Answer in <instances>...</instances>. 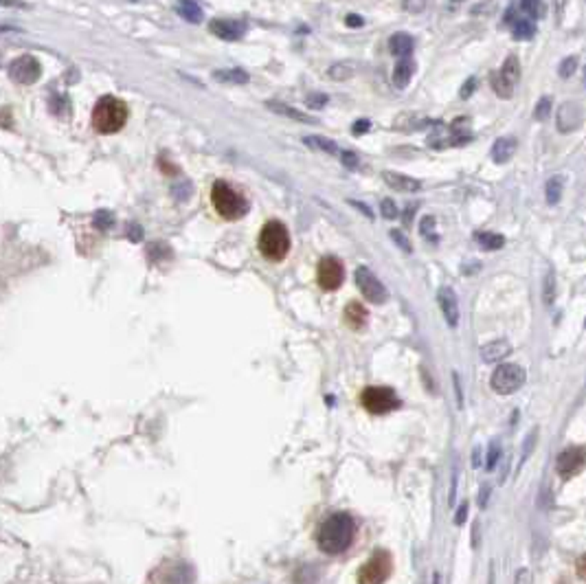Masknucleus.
I'll list each match as a JSON object with an SVG mask.
<instances>
[{"instance_id":"17","label":"nucleus","mask_w":586,"mask_h":584,"mask_svg":"<svg viewBox=\"0 0 586 584\" xmlns=\"http://www.w3.org/2000/svg\"><path fill=\"white\" fill-rule=\"evenodd\" d=\"M516 150H519V139H514V136H501V139L492 145V161L503 165V163L512 161Z\"/></svg>"},{"instance_id":"11","label":"nucleus","mask_w":586,"mask_h":584,"mask_svg":"<svg viewBox=\"0 0 586 584\" xmlns=\"http://www.w3.org/2000/svg\"><path fill=\"white\" fill-rule=\"evenodd\" d=\"M317 279H319V286L323 290H336L340 288L342 279H345V268H342V262L336 260V257H323V260L319 262V268H317Z\"/></svg>"},{"instance_id":"42","label":"nucleus","mask_w":586,"mask_h":584,"mask_svg":"<svg viewBox=\"0 0 586 584\" xmlns=\"http://www.w3.org/2000/svg\"><path fill=\"white\" fill-rule=\"evenodd\" d=\"M369 130H371V121H369V119H360V121H356L354 128H352V132H354L356 136L365 134V132H369Z\"/></svg>"},{"instance_id":"23","label":"nucleus","mask_w":586,"mask_h":584,"mask_svg":"<svg viewBox=\"0 0 586 584\" xmlns=\"http://www.w3.org/2000/svg\"><path fill=\"white\" fill-rule=\"evenodd\" d=\"M356 71H358V64L345 60V62H336L327 68V77L334 81H345V79H352L356 75Z\"/></svg>"},{"instance_id":"48","label":"nucleus","mask_w":586,"mask_h":584,"mask_svg":"<svg viewBox=\"0 0 586 584\" xmlns=\"http://www.w3.org/2000/svg\"><path fill=\"white\" fill-rule=\"evenodd\" d=\"M349 204H352V207H356V209H360V211H363V213H365L367 218H373V213H371V209L367 207V204L358 202V200H349Z\"/></svg>"},{"instance_id":"19","label":"nucleus","mask_w":586,"mask_h":584,"mask_svg":"<svg viewBox=\"0 0 586 584\" xmlns=\"http://www.w3.org/2000/svg\"><path fill=\"white\" fill-rule=\"evenodd\" d=\"M413 73H415V62L413 60L404 58V60H400L398 64H395L393 73H391V81H393L395 88H400V91L406 88L408 81L413 79Z\"/></svg>"},{"instance_id":"29","label":"nucleus","mask_w":586,"mask_h":584,"mask_svg":"<svg viewBox=\"0 0 586 584\" xmlns=\"http://www.w3.org/2000/svg\"><path fill=\"white\" fill-rule=\"evenodd\" d=\"M551 106H554L551 97H540L536 108H533V119H536V121H545V119L551 114Z\"/></svg>"},{"instance_id":"55","label":"nucleus","mask_w":586,"mask_h":584,"mask_svg":"<svg viewBox=\"0 0 586 584\" xmlns=\"http://www.w3.org/2000/svg\"><path fill=\"white\" fill-rule=\"evenodd\" d=\"M584 86H586V71H584Z\"/></svg>"},{"instance_id":"31","label":"nucleus","mask_w":586,"mask_h":584,"mask_svg":"<svg viewBox=\"0 0 586 584\" xmlns=\"http://www.w3.org/2000/svg\"><path fill=\"white\" fill-rule=\"evenodd\" d=\"M178 11L185 15V18H187L189 22H198V20L202 18V11H200V7H198V5H194V3H182V5H178Z\"/></svg>"},{"instance_id":"13","label":"nucleus","mask_w":586,"mask_h":584,"mask_svg":"<svg viewBox=\"0 0 586 584\" xmlns=\"http://www.w3.org/2000/svg\"><path fill=\"white\" fill-rule=\"evenodd\" d=\"M582 119H584L582 106L575 104V101H566V104H562L560 110H558L556 124H558V130L562 134H566V132L578 130L582 126Z\"/></svg>"},{"instance_id":"5","label":"nucleus","mask_w":586,"mask_h":584,"mask_svg":"<svg viewBox=\"0 0 586 584\" xmlns=\"http://www.w3.org/2000/svg\"><path fill=\"white\" fill-rule=\"evenodd\" d=\"M393 571V558L387 549H378V552L360 566L358 571V584H385Z\"/></svg>"},{"instance_id":"44","label":"nucleus","mask_w":586,"mask_h":584,"mask_svg":"<svg viewBox=\"0 0 586 584\" xmlns=\"http://www.w3.org/2000/svg\"><path fill=\"white\" fill-rule=\"evenodd\" d=\"M345 25L352 27V29H356V27H363V25H365V20H363V15H358V13H349L347 18H345Z\"/></svg>"},{"instance_id":"35","label":"nucleus","mask_w":586,"mask_h":584,"mask_svg":"<svg viewBox=\"0 0 586 584\" xmlns=\"http://www.w3.org/2000/svg\"><path fill=\"white\" fill-rule=\"evenodd\" d=\"M389 235H391L393 242L398 244L404 253H411V251H413V246H411V239H408V237H406L400 229H391V233H389Z\"/></svg>"},{"instance_id":"15","label":"nucleus","mask_w":586,"mask_h":584,"mask_svg":"<svg viewBox=\"0 0 586 584\" xmlns=\"http://www.w3.org/2000/svg\"><path fill=\"white\" fill-rule=\"evenodd\" d=\"M209 31L222 40H239L246 33V22L242 20H213Z\"/></svg>"},{"instance_id":"18","label":"nucleus","mask_w":586,"mask_h":584,"mask_svg":"<svg viewBox=\"0 0 586 584\" xmlns=\"http://www.w3.org/2000/svg\"><path fill=\"white\" fill-rule=\"evenodd\" d=\"M512 354V345L510 343L505 340V338H501V340H492V343H488V345H484L481 347V360H484V363H498V360H503V358H507Z\"/></svg>"},{"instance_id":"1","label":"nucleus","mask_w":586,"mask_h":584,"mask_svg":"<svg viewBox=\"0 0 586 584\" xmlns=\"http://www.w3.org/2000/svg\"><path fill=\"white\" fill-rule=\"evenodd\" d=\"M356 536V521L349 517L347 512H336L330 519L323 521L317 534V543L321 547V552L327 556L342 554L345 549H349Z\"/></svg>"},{"instance_id":"4","label":"nucleus","mask_w":586,"mask_h":584,"mask_svg":"<svg viewBox=\"0 0 586 584\" xmlns=\"http://www.w3.org/2000/svg\"><path fill=\"white\" fill-rule=\"evenodd\" d=\"M260 251L266 260L281 262L290 251V233L279 220H270L260 233Z\"/></svg>"},{"instance_id":"38","label":"nucleus","mask_w":586,"mask_h":584,"mask_svg":"<svg viewBox=\"0 0 586 584\" xmlns=\"http://www.w3.org/2000/svg\"><path fill=\"white\" fill-rule=\"evenodd\" d=\"M521 9L529 15V18H540V13H542V5L531 3V0H525V3L521 5Z\"/></svg>"},{"instance_id":"41","label":"nucleus","mask_w":586,"mask_h":584,"mask_svg":"<svg viewBox=\"0 0 586 584\" xmlns=\"http://www.w3.org/2000/svg\"><path fill=\"white\" fill-rule=\"evenodd\" d=\"M327 104V95H307V106L309 108H323Z\"/></svg>"},{"instance_id":"37","label":"nucleus","mask_w":586,"mask_h":584,"mask_svg":"<svg viewBox=\"0 0 586 584\" xmlns=\"http://www.w3.org/2000/svg\"><path fill=\"white\" fill-rule=\"evenodd\" d=\"M536 437H538V428H533V431H531V433L527 435V439H525V449H523V457H521V466H523V463L529 459L531 449H533V446H536ZM521 466H519V468H521Z\"/></svg>"},{"instance_id":"20","label":"nucleus","mask_w":586,"mask_h":584,"mask_svg":"<svg viewBox=\"0 0 586 584\" xmlns=\"http://www.w3.org/2000/svg\"><path fill=\"white\" fill-rule=\"evenodd\" d=\"M413 46H415V40H413V36L411 33H404V31H400V33H393L391 36V40H389V48H391V53L393 55H398V58H406V55H411L413 53Z\"/></svg>"},{"instance_id":"39","label":"nucleus","mask_w":586,"mask_h":584,"mask_svg":"<svg viewBox=\"0 0 586 584\" xmlns=\"http://www.w3.org/2000/svg\"><path fill=\"white\" fill-rule=\"evenodd\" d=\"M340 161H342L345 167H349V169H356V167L360 165V159L356 157L354 152H342V154H340Z\"/></svg>"},{"instance_id":"49","label":"nucleus","mask_w":586,"mask_h":584,"mask_svg":"<svg viewBox=\"0 0 586 584\" xmlns=\"http://www.w3.org/2000/svg\"><path fill=\"white\" fill-rule=\"evenodd\" d=\"M415 209H418V204H413V207L408 204V207L404 209V211H406V213H404V225H406V227H408L411 222H413V215H415Z\"/></svg>"},{"instance_id":"14","label":"nucleus","mask_w":586,"mask_h":584,"mask_svg":"<svg viewBox=\"0 0 586 584\" xmlns=\"http://www.w3.org/2000/svg\"><path fill=\"white\" fill-rule=\"evenodd\" d=\"M437 301H439V307H441L448 325H451V328H457L459 325V301H457L455 290L451 286H441L437 290Z\"/></svg>"},{"instance_id":"3","label":"nucleus","mask_w":586,"mask_h":584,"mask_svg":"<svg viewBox=\"0 0 586 584\" xmlns=\"http://www.w3.org/2000/svg\"><path fill=\"white\" fill-rule=\"evenodd\" d=\"M211 200H213L215 211L222 218H227V220H239V218H244L246 211H248L246 198L239 192H235V189L229 182H224V180H218L213 185Z\"/></svg>"},{"instance_id":"2","label":"nucleus","mask_w":586,"mask_h":584,"mask_svg":"<svg viewBox=\"0 0 586 584\" xmlns=\"http://www.w3.org/2000/svg\"><path fill=\"white\" fill-rule=\"evenodd\" d=\"M128 121V106L112 95L101 97L93 110V126L101 134H114Z\"/></svg>"},{"instance_id":"30","label":"nucleus","mask_w":586,"mask_h":584,"mask_svg":"<svg viewBox=\"0 0 586 584\" xmlns=\"http://www.w3.org/2000/svg\"><path fill=\"white\" fill-rule=\"evenodd\" d=\"M542 297H545L547 305H551L556 299V274H554V270H549L547 277H545V295Z\"/></svg>"},{"instance_id":"16","label":"nucleus","mask_w":586,"mask_h":584,"mask_svg":"<svg viewBox=\"0 0 586 584\" xmlns=\"http://www.w3.org/2000/svg\"><path fill=\"white\" fill-rule=\"evenodd\" d=\"M382 180L400 194H415L422 189V182L418 178H411L406 174H398V171H382Z\"/></svg>"},{"instance_id":"25","label":"nucleus","mask_w":586,"mask_h":584,"mask_svg":"<svg viewBox=\"0 0 586 584\" xmlns=\"http://www.w3.org/2000/svg\"><path fill=\"white\" fill-rule=\"evenodd\" d=\"M562 192H564V176H562V174L551 176V178L547 180V189H545L547 202H549V204H558L560 198H562Z\"/></svg>"},{"instance_id":"26","label":"nucleus","mask_w":586,"mask_h":584,"mask_svg":"<svg viewBox=\"0 0 586 584\" xmlns=\"http://www.w3.org/2000/svg\"><path fill=\"white\" fill-rule=\"evenodd\" d=\"M305 145H309V147H314V150H321V152H325V154H334V157H340V147L334 143V141H330V139H325V136H305Z\"/></svg>"},{"instance_id":"8","label":"nucleus","mask_w":586,"mask_h":584,"mask_svg":"<svg viewBox=\"0 0 586 584\" xmlns=\"http://www.w3.org/2000/svg\"><path fill=\"white\" fill-rule=\"evenodd\" d=\"M360 402H363V406L369 411V413H375V416H385L389 411L400 406L398 396H395V391L389 387H367L363 391V396H360Z\"/></svg>"},{"instance_id":"47","label":"nucleus","mask_w":586,"mask_h":584,"mask_svg":"<svg viewBox=\"0 0 586 584\" xmlns=\"http://www.w3.org/2000/svg\"><path fill=\"white\" fill-rule=\"evenodd\" d=\"M465 514H468V503L463 501V503L459 505V510H457V517H455V523H457V525H461V523L465 521Z\"/></svg>"},{"instance_id":"27","label":"nucleus","mask_w":586,"mask_h":584,"mask_svg":"<svg viewBox=\"0 0 586 584\" xmlns=\"http://www.w3.org/2000/svg\"><path fill=\"white\" fill-rule=\"evenodd\" d=\"M512 33L516 40H531L533 33H536V27H533V22L527 18H519L512 25Z\"/></svg>"},{"instance_id":"12","label":"nucleus","mask_w":586,"mask_h":584,"mask_svg":"<svg viewBox=\"0 0 586 584\" xmlns=\"http://www.w3.org/2000/svg\"><path fill=\"white\" fill-rule=\"evenodd\" d=\"M42 75V66L33 55H20L18 60H13L9 66V77L18 84H36Z\"/></svg>"},{"instance_id":"45","label":"nucleus","mask_w":586,"mask_h":584,"mask_svg":"<svg viewBox=\"0 0 586 584\" xmlns=\"http://www.w3.org/2000/svg\"><path fill=\"white\" fill-rule=\"evenodd\" d=\"M575 571H578V576H580V580H584V582H586V554L578 558V564H575Z\"/></svg>"},{"instance_id":"9","label":"nucleus","mask_w":586,"mask_h":584,"mask_svg":"<svg viewBox=\"0 0 586 584\" xmlns=\"http://www.w3.org/2000/svg\"><path fill=\"white\" fill-rule=\"evenodd\" d=\"M354 277H356V286L360 290V295H363L367 301L380 305V303H385L389 299L387 288L382 286V281L378 279L367 266H358L356 272H354Z\"/></svg>"},{"instance_id":"33","label":"nucleus","mask_w":586,"mask_h":584,"mask_svg":"<svg viewBox=\"0 0 586 584\" xmlns=\"http://www.w3.org/2000/svg\"><path fill=\"white\" fill-rule=\"evenodd\" d=\"M498 459H501V442H492L490 444V451H488V461H486V468L488 470H494L496 468V463Z\"/></svg>"},{"instance_id":"22","label":"nucleus","mask_w":586,"mask_h":584,"mask_svg":"<svg viewBox=\"0 0 586 584\" xmlns=\"http://www.w3.org/2000/svg\"><path fill=\"white\" fill-rule=\"evenodd\" d=\"M268 108H270L272 112H277V114H281V117H288V119H295V121H301V124H317L314 117H309L307 112L297 110V108H292V106L279 104V101H268Z\"/></svg>"},{"instance_id":"51","label":"nucleus","mask_w":586,"mask_h":584,"mask_svg":"<svg viewBox=\"0 0 586 584\" xmlns=\"http://www.w3.org/2000/svg\"><path fill=\"white\" fill-rule=\"evenodd\" d=\"M424 7V3H418V5H413V3H404V9H408V11H420Z\"/></svg>"},{"instance_id":"10","label":"nucleus","mask_w":586,"mask_h":584,"mask_svg":"<svg viewBox=\"0 0 586 584\" xmlns=\"http://www.w3.org/2000/svg\"><path fill=\"white\" fill-rule=\"evenodd\" d=\"M586 466V449L584 446H568L558 455L556 470L562 479L575 477L582 468Z\"/></svg>"},{"instance_id":"54","label":"nucleus","mask_w":586,"mask_h":584,"mask_svg":"<svg viewBox=\"0 0 586 584\" xmlns=\"http://www.w3.org/2000/svg\"><path fill=\"white\" fill-rule=\"evenodd\" d=\"M433 584H439V576H435V578H433Z\"/></svg>"},{"instance_id":"36","label":"nucleus","mask_w":586,"mask_h":584,"mask_svg":"<svg viewBox=\"0 0 586 584\" xmlns=\"http://www.w3.org/2000/svg\"><path fill=\"white\" fill-rule=\"evenodd\" d=\"M380 211H382V218H387V220H395V218L400 215L398 204H395L391 198H385V200L380 202Z\"/></svg>"},{"instance_id":"43","label":"nucleus","mask_w":586,"mask_h":584,"mask_svg":"<svg viewBox=\"0 0 586 584\" xmlns=\"http://www.w3.org/2000/svg\"><path fill=\"white\" fill-rule=\"evenodd\" d=\"M514 584H531V571L527 569V566H523V569L516 571Z\"/></svg>"},{"instance_id":"28","label":"nucleus","mask_w":586,"mask_h":584,"mask_svg":"<svg viewBox=\"0 0 586 584\" xmlns=\"http://www.w3.org/2000/svg\"><path fill=\"white\" fill-rule=\"evenodd\" d=\"M215 79L218 81H229V84H246L248 75H246V71H239V68H229V71H218Z\"/></svg>"},{"instance_id":"40","label":"nucleus","mask_w":586,"mask_h":584,"mask_svg":"<svg viewBox=\"0 0 586 584\" xmlns=\"http://www.w3.org/2000/svg\"><path fill=\"white\" fill-rule=\"evenodd\" d=\"M474 91H477V77H470L468 81L461 86V93L459 95H461V99H468Z\"/></svg>"},{"instance_id":"50","label":"nucleus","mask_w":586,"mask_h":584,"mask_svg":"<svg viewBox=\"0 0 586 584\" xmlns=\"http://www.w3.org/2000/svg\"><path fill=\"white\" fill-rule=\"evenodd\" d=\"M488 496H490V486H484V490H481V494H479V505L481 507L488 505Z\"/></svg>"},{"instance_id":"34","label":"nucleus","mask_w":586,"mask_h":584,"mask_svg":"<svg viewBox=\"0 0 586 584\" xmlns=\"http://www.w3.org/2000/svg\"><path fill=\"white\" fill-rule=\"evenodd\" d=\"M420 231L424 237H428L430 242H437V235H435V218L433 215H426L420 225Z\"/></svg>"},{"instance_id":"46","label":"nucleus","mask_w":586,"mask_h":584,"mask_svg":"<svg viewBox=\"0 0 586 584\" xmlns=\"http://www.w3.org/2000/svg\"><path fill=\"white\" fill-rule=\"evenodd\" d=\"M453 383H455V393H457V406H463V396H461V383H459V376L453 373Z\"/></svg>"},{"instance_id":"21","label":"nucleus","mask_w":586,"mask_h":584,"mask_svg":"<svg viewBox=\"0 0 586 584\" xmlns=\"http://www.w3.org/2000/svg\"><path fill=\"white\" fill-rule=\"evenodd\" d=\"M367 307L363 303H358V301H352L347 307H345V321H347V325L352 330H363L365 328V323H367Z\"/></svg>"},{"instance_id":"32","label":"nucleus","mask_w":586,"mask_h":584,"mask_svg":"<svg viewBox=\"0 0 586 584\" xmlns=\"http://www.w3.org/2000/svg\"><path fill=\"white\" fill-rule=\"evenodd\" d=\"M575 68H578V58H575V55L564 58V60L560 62V66H558V75L566 79V77H571V75L575 73Z\"/></svg>"},{"instance_id":"53","label":"nucleus","mask_w":586,"mask_h":584,"mask_svg":"<svg viewBox=\"0 0 586 584\" xmlns=\"http://www.w3.org/2000/svg\"><path fill=\"white\" fill-rule=\"evenodd\" d=\"M488 584H494V569H490V576H488Z\"/></svg>"},{"instance_id":"7","label":"nucleus","mask_w":586,"mask_h":584,"mask_svg":"<svg viewBox=\"0 0 586 584\" xmlns=\"http://www.w3.org/2000/svg\"><path fill=\"white\" fill-rule=\"evenodd\" d=\"M519 79H521V62L516 55H510L503 62V66L490 75L492 91L503 99H510L514 95V88H516V84H519Z\"/></svg>"},{"instance_id":"52","label":"nucleus","mask_w":586,"mask_h":584,"mask_svg":"<svg viewBox=\"0 0 586 584\" xmlns=\"http://www.w3.org/2000/svg\"><path fill=\"white\" fill-rule=\"evenodd\" d=\"M479 463H481V461H479V449H474V459H472V466L477 468Z\"/></svg>"},{"instance_id":"24","label":"nucleus","mask_w":586,"mask_h":584,"mask_svg":"<svg viewBox=\"0 0 586 584\" xmlns=\"http://www.w3.org/2000/svg\"><path fill=\"white\" fill-rule=\"evenodd\" d=\"M474 239L484 248H488V251H498V248L505 246V237L498 235V233H492V231H477Z\"/></svg>"},{"instance_id":"6","label":"nucleus","mask_w":586,"mask_h":584,"mask_svg":"<svg viewBox=\"0 0 586 584\" xmlns=\"http://www.w3.org/2000/svg\"><path fill=\"white\" fill-rule=\"evenodd\" d=\"M527 380V373L521 365H498L490 378V387L498 396H512Z\"/></svg>"}]
</instances>
